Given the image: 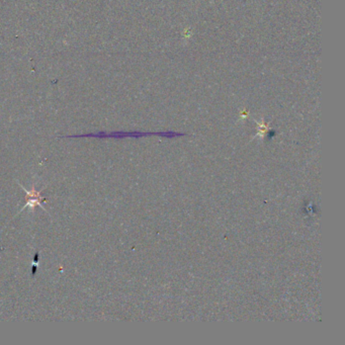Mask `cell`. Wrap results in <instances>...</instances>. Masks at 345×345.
Masks as SVG:
<instances>
[{
  "mask_svg": "<svg viewBox=\"0 0 345 345\" xmlns=\"http://www.w3.org/2000/svg\"><path fill=\"white\" fill-rule=\"evenodd\" d=\"M22 187H23V186H22ZM23 188H24V190H25V192H26V194L28 195V198H29V199H28V202L25 204L24 209L27 208V206H29L32 211H34L36 205H39V206L43 208L41 200L44 199V198L41 196V191H37V190L35 189V187H33L32 191L27 190L25 187H23ZM24 209H23V210H24ZM43 209H44V208H43Z\"/></svg>",
  "mask_w": 345,
  "mask_h": 345,
  "instance_id": "cell-1",
  "label": "cell"
}]
</instances>
